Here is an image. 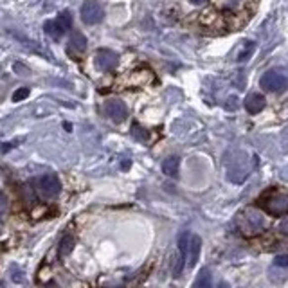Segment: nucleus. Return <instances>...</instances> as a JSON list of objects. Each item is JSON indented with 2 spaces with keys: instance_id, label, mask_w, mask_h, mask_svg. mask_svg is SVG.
I'll return each mask as SVG.
<instances>
[{
  "instance_id": "f257e3e1",
  "label": "nucleus",
  "mask_w": 288,
  "mask_h": 288,
  "mask_svg": "<svg viewBox=\"0 0 288 288\" xmlns=\"http://www.w3.org/2000/svg\"><path fill=\"white\" fill-rule=\"evenodd\" d=\"M238 227L243 236H256L268 229V218L258 207H247L238 216Z\"/></svg>"
},
{
  "instance_id": "f03ea898",
  "label": "nucleus",
  "mask_w": 288,
  "mask_h": 288,
  "mask_svg": "<svg viewBox=\"0 0 288 288\" xmlns=\"http://www.w3.org/2000/svg\"><path fill=\"white\" fill-rule=\"evenodd\" d=\"M258 205L267 211L270 216H285L288 214V191L285 189H270L258 198Z\"/></svg>"
},
{
  "instance_id": "7ed1b4c3",
  "label": "nucleus",
  "mask_w": 288,
  "mask_h": 288,
  "mask_svg": "<svg viewBox=\"0 0 288 288\" xmlns=\"http://www.w3.org/2000/svg\"><path fill=\"white\" fill-rule=\"evenodd\" d=\"M80 15H81V20L87 25H96L104 18V9L97 0H87V2L81 5Z\"/></svg>"
},
{
  "instance_id": "20e7f679",
  "label": "nucleus",
  "mask_w": 288,
  "mask_h": 288,
  "mask_svg": "<svg viewBox=\"0 0 288 288\" xmlns=\"http://www.w3.org/2000/svg\"><path fill=\"white\" fill-rule=\"evenodd\" d=\"M261 89L267 90V92H283L288 89V78L283 74H279L276 70H270V72H265L259 80Z\"/></svg>"
},
{
  "instance_id": "39448f33",
  "label": "nucleus",
  "mask_w": 288,
  "mask_h": 288,
  "mask_svg": "<svg viewBox=\"0 0 288 288\" xmlns=\"http://www.w3.org/2000/svg\"><path fill=\"white\" fill-rule=\"evenodd\" d=\"M119 63V56L115 54L114 50L110 49H99L97 54H96V67L103 72H108V70H114Z\"/></svg>"
},
{
  "instance_id": "423d86ee",
  "label": "nucleus",
  "mask_w": 288,
  "mask_h": 288,
  "mask_svg": "<svg viewBox=\"0 0 288 288\" xmlns=\"http://www.w3.org/2000/svg\"><path fill=\"white\" fill-rule=\"evenodd\" d=\"M104 114L114 123H123L128 117V108L121 99H110L104 103Z\"/></svg>"
},
{
  "instance_id": "0eeeda50",
  "label": "nucleus",
  "mask_w": 288,
  "mask_h": 288,
  "mask_svg": "<svg viewBox=\"0 0 288 288\" xmlns=\"http://www.w3.org/2000/svg\"><path fill=\"white\" fill-rule=\"evenodd\" d=\"M38 188H40L42 194L47 196V198H52L61 191V182L56 175H44L38 182Z\"/></svg>"
},
{
  "instance_id": "6e6552de",
  "label": "nucleus",
  "mask_w": 288,
  "mask_h": 288,
  "mask_svg": "<svg viewBox=\"0 0 288 288\" xmlns=\"http://www.w3.org/2000/svg\"><path fill=\"white\" fill-rule=\"evenodd\" d=\"M200 248H202V238L198 234H191L188 245V254H186V263L189 268H193L200 258Z\"/></svg>"
},
{
  "instance_id": "1a4fd4ad",
  "label": "nucleus",
  "mask_w": 288,
  "mask_h": 288,
  "mask_svg": "<svg viewBox=\"0 0 288 288\" xmlns=\"http://www.w3.org/2000/svg\"><path fill=\"white\" fill-rule=\"evenodd\" d=\"M243 104H245V108H247L248 114H259V112L265 108L267 101H265V97L261 94L252 92V94H248L247 97H245Z\"/></svg>"
},
{
  "instance_id": "9d476101",
  "label": "nucleus",
  "mask_w": 288,
  "mask_h": 288,
  "mask_svg": "<svg viewBox=\"0 0 288 288\" xmlns=\"http://www.w3.org/2000/svg\"><path fill=\"white\" fill-rule=\"evenodd\" d=\"M179 168H180L179 157H168V159L162 162V171H164V175L171 177V179H177V177H179Z\"/></svg>"
},
{
  "instance_id": "9b49d317",
  "label": "nucleus",
  "mask_w": 288,
  "mask_h": 288,
  "mask_svg": "<svg viewBox=\"0 0 288 288\" xmlns=\"http://www.w3.org/2000/svg\"><path fill=\"white\" fill-rule=\"evenodd\" d=\"M211 281H213V276H211V270L209 268H202L196 276L193 283V288H211Z\"/></svg>"
},
{
  "instance_id": "f8f14e48",
  "label": "nucleus",
  "mask_w": 288,
  "mask_h": 288,
  "mask_svg": "<svg viewBox=\"0 0 288 288\" xmlns=\"http://www.w3.org/2000/svg\"><path fill=\"white\" fill-rule=\"evenodd\" d=\"M44 31L50 36V38H54V40H60L61 36L65 35V31L61 29L60 25H58V22H56V20H47V22H45V24H44Z\"/></svg>"
},
{
  "instance_id": "ddd939ff",
  "label": "nucleus",
  "mask_w": 288,
  "mask_h": 288,
  "mask_svg": "<svg viewBox=\"0 0 288 288\" xmlns=\"http://www.w3.org/2000/svg\"><path fill=\"white\" fill-rule=\"evenodd\" d=\"M76 245V240L72 234H65L63 238L60 240V245H58V250H60V256H69L72 252V248Z\"/></svg>"
},
{
  "instance_id": "4468645a",
  "label": "nucleus",
  "mask_w": 288,
  "mask_h": 288,
  "mask_svg": "<svg viewBox=\"0 0 288 288\" xmlns=\"http://www.w3.org/2000/svg\"><path fill=\"white\" fill-rule=\"evenodd\" d=\"M254 50H256V44H254V42H250V40H245V42H243V45L240 47V50H238V58H236V60L243 63V61H247L248 58L252 56Z\"/></svg>"
},
{
  "instance_id": "2eb2a0df",
  "label": "nucleus",
  "mask_w": 288,
  "mask_h": 288,
  "mask_svg": "<svg viewBox=\"0 0 288 288\" xmlns=\"http://www.w3.org/2000/svg\"><path fill=\"white\" fill-rule=\"evenodd\" d=\"M70 47L76 50H85L87 49V38L81 35L80 31H76L74 35L70 36Z\"/></svg>"
},
{
  "instance_id": "dca6fc26",
  "label": "nucleus",
  "mask_w": 288,
  "mask_h": 288,
  "mask_svg": "<svg viewBox=\"0 0 288 288\" xmlns=\"http://www.w3.org/2000/svg\"><path fill=\"white\" fill-rule=\"evenodd\" d=\"M56 22H58V25L67 33V31L72 27V15H70L69 11H61L60 15H58V18H56Z\"/></svg>"
},
{
  "instance_id": "f3484780",
  "label": "nucleus",
  "mask_w": 288,
  "mask_h": 288,
  "mask_svg": "<svg viewBox=\"0 0 288 288\" xmlns=\"http://www.w3.org/2000/svg\"><path fill=\"white\" fill-rule=\"evenodd\" d=\"M29 94H31V90L27 89V87H22V89H18L15 94H13V101H15V103H18V101H24V99H27V97H29Z\"/></svg>"
},
{
  "instance_id": "a211bd4d",
  "label": "nucleus",
  "mask_w": 288,
  "mask_h": 288,
  "mask_svg": "<svg viewBox=\"0 0 288 288\" xmlns=\"http://www.w3.org/2000/svg\"><path fill=\"white\" fill-rule=\"evenodd\" d=\"M132 134H134L135 139H139V141L148 139V132H146L144 128H141L139 124H134V126H132Z\"/></svg>"
},
{
  "instance_id": "6ab92c4d",
  "label": "nucleus",
  "mask_w": 288,
  "mask_h": 288,
  "mask_svg": "<svg viewBox=\"0 0 288 288\" xmlns=\"http://www.w3.org/2000/svg\"><path fill=\"white\" fill-rule=\"evenodd\" d=\"M274 265L276 267H288V254H279L274 258Z\"/></svg>"
},
{
  "instance_id": "aec40b11",
  "label": "nucleus",
  "mask_w": 288,
  "mask_h": 288,
  "mask_svg": "<svg viewBox=\"0 0 288 288\" xmlns=\"http://www.w3.org/2000/svg\"><path fill=\"white\" fill-rule=\"evenodd\" d=\"M5 209H7V200H5V194L0 191V214H4Z\"/></svg>"
},
{
  "instance_id": "412c9836",
  "label": "nucleus",
  "mask_w": 288,
  "mask_h": 288,
  "mask_svg": "<svg viewBox=\"0 0 288 288\" xmlns=\"http://www.w3.org/2000/svg\"><path fill=\"white\" fill-rule=\"evenodd\" d=\"M279 231H281L285 236H288V220H283V222H281V225H279Z\"/></svg>"
},
{
  "instance_id": "4be33fe9",
  "label": "nucleus",
  "mask_w": 288,
  "mask_h": 288,
  "mask_svg": "<svg viewBox=\"0 0 288 288\" xmlns=\"http://www.w3.org/2000/svg\"><path fill=\"white\" fill-rule=\"evenodd\" d=\"M189 2H191V4H194V5H200V4H205L207 0H189Z\"/></svg>"
},
{
  "instance_id": "5701e85b",
  "label": "nucleus",
  "mask_w": 288,
  "mask_h": 288,
  "mask_svg": "<svg viewBox=\"0 0 288 288\" xmlns=\"http://www.w3.org/2000/svg\"><path fill=\"white\" fill-rule=\"evenodd\" d=\"M216 288H231V287H229V283H225V281H220Z\"/></svg>"
},
{
  "instance_id": "b1692460",
  "label": "nucleus",
  "mask_w": 288,
  "mask_h": 288,
  "mask_svg": "<svg viewBox=\"0 0 288 288\" xmlns=\"http://www.w3.org/2000/svg\"><path fill=\"white\" fill-rule=\"evenodd\" d=\"M130 168V160H124L123 162V169H128Z\"/></svg>"
},
{
  "instance_id": "393cba45",
  "label": "nucleus",
  "mask_w": 288,
  "mask_h": 288,
  "mask_svg": "<svg viewBox=\"0 0 288 288\" xmlns=\"http://www.w3.org/2000/svg\"><path fill=\"white\" fill-rule=\"evenodd\" d=\"M47 288H58V287H56V285H49Z\"/></svg>"
},
{
  "instance_id": "a878e982",
  "label": "nucleus",
  "mask_w": 288,
  "mask_h": 288,
  "mask_svg": "<svg viewBox=\"0 0 288 288\" xmlns=\"http://www.w3.org/2000/svg\"><path fill=\"white\" fill-rule=\"evenodd\" d=\"M0 233H2V225H0Z\"/></svg>"
}]
</instances>
